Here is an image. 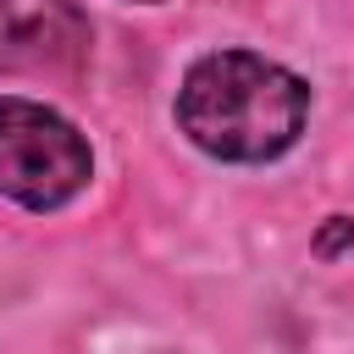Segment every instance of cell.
<instances>
[{"mask_svg":"<svg viewBox=\"0 0 354 354\" xmlns=\"http://www.w3.org/2000/svg\"><path fill=\"white\" fill-rule=\"evenodd\" d=\"M304 116V77L254 50L199 55L177 88V127L216 160H277L299 144Z\"/></svg>","mask_w":354,"mask_h":354,"instance_id":"1","label":"cell"},{"mask_svg":"<svg viewBox=\"0 0 354 354\" xmlns=\"http://www.w3.org/2000/svg\"><path fill=\"white\" fill-rule=\"evenodd\" d=\"M88 138L39 100H0V194L28 210H61L88 188Z\"/></svg>","mask_w":354,"mask_h":354,"instance_id":"2","label":"cell"},{"mask_svg":"<svg viewBox=\"0 0 354 354\" xmlns=\"http://www.w3.org/2000/svg\"><path fill=\"white\" fill-rule=\"evenodd\" d=\"M88 39L72 0H0V66H55Z\"/></svg>","mask_w":354,"mask_h":354,"instance_id":"3","label":"cell"},{"mask_svg":"<svg viewBox=\"0 0 354 354\" xmlns=\"http://www.w3.org/2000/svg\"><path fill=\"white\" fill-rule=\"evenodd\" d=\"M332 221H337V227H326V238H321V249H337V243L348 238V221H343V216H332Z\"/></svg>","mask_w":354,"mask_h":354,"instance_id":"4","label":"cell"}]
</instances>
